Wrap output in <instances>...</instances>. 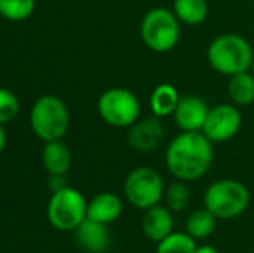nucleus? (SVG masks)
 I'll return each mask as SVG.
<instances>
[{
	"instance_id": "f257e3e1",
	"label": "nucleus",
	"mask_w": 254,
	"mask_h": 253,
	"mask_svg": "<svg viewBox=\"0 0 254 253\" xmlns=\"http://www.w3.org/2000/svg\"><path fill=\"white\" fill-rule=\"evenodd\" d=\"M213 155V142L202 132H182L168 144L164 158L171 175L192 182L209 172Z\"/></svg>"
},
{
	"instance_id": "f03ea898",
	"label": "nucleus",
	"mask_w": 254,
	"mask_h": 253,
	"mask_svg": "<svg viewBox=\"0 0 254 253\" xmlns=\"http://www.w3.org/2000/svg\"><path fill=\"white\" fill-rule=\"evenodd\" d=\"M207 63L214 71L227 77L251 71L254 52L248 38L237 33L218 35L207 45Z\"/></svg>"
},
{
	"instance_id": "7ed1b4c3",
	"label": "nucleus",
	"mask_w": 254,
	"mask_h": 253,
	"mask_svg": "<svg viewBox=\"0 0 254 253\" xmlns=\"http://www.w3.org/2000/svg\"><path fill=\"white\" fill-rule=\"evenodd\" d=\"M182 23L173 10L166 7H152L140 23V38L152 52L164 54L173 51L180 42Z\"/></svg>"
},
{
	"instance_id": "20e7f679",
	"label": "nucleus",
	"mask_w": 254,
	"mask_h": 253,
	"mask_svg": "<svg viewBox=\"0 0 254 253\" xmlns=\"http://www.w3.org/2000/svg\"><path fill=\"white\" fill-rule=\"evenodd\" d=\"M251 203V192L242 182L221 179L213 182L204 192V208L218 220H232L241 217Z\"/></svg>"
},
{
	"instance_id": "39448f33",
	"label": "nucleus",
	"mask_w": 254,
	"mask_h": 253,
	"mask_svg": "<svg viewBox=\"0 0 254 253\" xmlns=\"http://www.w3.org/2000/svg\"><path fill=\"white\" fill-rule=\"evenodd\" d=\"M30 125L33 134L44 142L63 139L69 128V109L66 102L56 95H42L31 106Z\"/></svg>"
},
{
	"instance_id": "423d86ee",
	"label": "nucleus",
	"mask_w": 254,
	"mask_h": 253,
	"mask_svg": "<svg viewBox=\"0 0 254 253\" xmlns=\"http://www.w3.org/2000/svg\"><path fill=\"white\" fill-rule=\"evenodd\" d=\"M88 203L74 187L63 186L52 194L47 205V219L57 231H74L87 219Z\"/></svg>"
},
{
	"instance_id": "0eeeda50",
	"label": "nucleus",
	"mask_w": 254,
	"mask_h": 253,
	"mask_svg": "<svg viewBox=\"0 0 254 253\" xmlns=\"http://www.w3.org/2000/svg\"><path fill=\"white\" fill-rule=\"evenodd\" d=\"M97 111L107 125L118 128H130L140 120V101L128 88H107L99 97Z\"/></svg>"
},
{
	"instance_id": "6e6552de",
	"label": "nucleus",
	"mask_w": 254,
	"mask_h": 253,
	"mask_svg": "<svg viewBox=\"0 0 254 253\" xmlns=\"http://www.w3.org/2000/svg\"><path fill=\"white\" fill-rule=\"evenodd\" d=\"M125 196L127 199L140 210H149L159 205L164 198V180L157 170L151 167H137L125 179Z\"/></svg>"
},
{
	"instance_id": "1a4fd4ad",
	"label": "nucleus",
	"mask_w": 254,
	"mask_h": 253,
	"mask_svg": "<svg viewBox=\"0 0 254 253\" xmlns=\"http://www.w3.org/2000/svg\"><path fill=\"white\" fill-rule=\"evenodd\" d=\"M242 127V115L235 104H218L209 109L204 122L202 134L211 142H225L239 134Z\"/></svg>"
},
{
	"instance_id": "9d476101",
	"label": "nucleus",
	"mask_w": 254,
	"mask_h": 253,
	"mask_svg": "<svg viewBox=\"0 0 254 253\" xmlns=\"http://www.w3.org/2000/svg\"><path fill=\"white\" fill-rule=\"evenodd\" d=\"M209 109L207 102L199 95H184L173 116L182 132H201Z\"/></svg>"
},
{
	"instance_id": "9b49d317",
	"label": "nucleus",
	"mask_w": 254,
	"mask_h": 253,
	"mask_svg": "<svg viewBox=\"0 0 254 253\" xmlns=\"http://www.w3.org/2000/svg\"><path fill=\"white\" fill-rule=\"evenodd\" d=\"M164 137V127L157 116L135 122L128 130V144L142 153L154 151Z\"/></svg>"
},
{
	"instance_id": "f8f14e48",
	"label": "nucleus",
	"mask_w": 254,
	"mask_h": 253,
	"mask_svg": "<svg viewBox=\"0 0 254 253\" xmlns=\"http://www.w3.org/2000/svg\"><path fill=\"white\" fill-rule=\"evenodd\" d=\"M73 233L74 238H76V243L83 250L90 253H104L109 248L111 233L106 224L102 222H97V220H92L87 217Z\"/></svg>"
},
{
	"instance_id": "ddd939ff",
	"label": "nucleus",
	"mask_w": 254,
	"mask_h": 253,
	"mask_svg": "<svg viewBox=\"0 0 254 253\" xmlns=\"http://www.w3.org/2000/svg\"><path fill=\"white\" fill-rule=\"evenodd\" d=\"M142 231L145 238L159 243L168 234L173 233V215L168 206L156 205L152 208L145 210L144 219H142Z\"/></svg>"
},
{
	"instance_id": "4468645a",
	"label": "nucleus",
	"mask_w": 254,
	"mask_h": 253,
	"mask_svg": "<svg viewBox=\"0 0 254 253\" xmlns=\"http://www.w3.org/2000/svg\"><path fill=\"white\" fill-rule=\"evenodd\" d=\"M121 213H123V201L114 192H101L92 201H88L87 217L106 226L120 219Z\"/></svg>"
},
{
	"instance_id": "2eb2a0df",
	"label": "nucleus",
	"mask_w": 254,
	"mask_h": 253,
	"mask_svg": "<svg viewBox=\"0 0 254 253\" xmlns=\"http://www.w3.org/2000/svg\"><path fill=\"white\" fill-rule=\"evenodd\" d=\"M71 151L63 141L45 142L42 151V163L52 177H63L71 167Z\"/></svg>"
},
{
	"instance_id": "dca6fc26",
	"label": "nucleus",
	"mask_w": 254,
	"mask_h": 253,
	"mask_svg": "<svg viewBox=\"0 0 254 253\" xmlns=\"http://www.w3.org/2000/svg\"><path fill=\"white\" fill-rule=\"evenodd\" d=\"M182 95L177 90V87L171 84H159L152 90L149 104H151V111L157 118H164L175 113L178 102H180Z\"/></svg>"
},
{
	"instance_id": "f3484780",
	"label": "nucleus",
	"mask_w": 254,
	"mask_h": 253,
	"mask_svg": "<svg viewBox=\"0 0 254 253\" xmlns=\"http://www.w3.org/2000/svg\"><path fill=\"white\" fill-rule=\"evenodd\" d=\"M173 12L182 24L199 26L207 19V0H173Z\"/></svg>"
},
{
	"instance_id": "a211bd4d",
	"label": "nucleus",
	"mask_w": 254,
	"mask_h": 253,
	"mask_svg": "<svg viewBox=\"0 0 254 253\" xmlns=\"http://www.w3.org/2000/svg\"><path fill=\"white\" fill-rule=\"evenodd\" d=\"M228 95L232 104L235 106H251L254 102V75L251 71H244L230 77L228 82Z\"/></svg>"
},
{
	"instance_id": "6ab92c4d",
	"label": "nucleus",
	"mask_w": 254,
	"mask_h": 253,
	"mask_svg": "<svg viewBox=\"0 0 254 253\" xmlns=\"http://www.w3.org/2000/svg\"><path fill=\"white\" fill-rule=\"evenodd\" d=\"M216 217L206 208L195 210L189 215L185 227H187V233L190 234L194 240H206L216 229Z\"/></svg>"
},
{
	"instance_id": "aec40b11",
	"label": "nucleus",
	"mask_w": 254,
	"mask_h": 253,
	"mask_svg": "<svg viewBox=\"0 0 254 253\" xmlns=\"http://www.w3.org/2000/svg\"><path fill=\"white\" fill-rule=\"evenodd\" d=\"M197 250V240L185 233H171L157 243V253H195Z\"/></svg>"
},
{
	"instance_id": "412c9836",
	"label": "nucleus",
	"mask_w": 254,
	"mask_h": 253,
	"mask_svg": "<svg viewBox=\"0 0 254 253\" xmlns=\"http://www.w3.org/2000/svg\"><path fill=\"white\" fill-rule=\"evenodd\" d=\"M37 0H0V16L9 21H24L35 12Z\"/></svg>"
},
{
	"instance_id": "4be33fe9",
	"label": "nucleus",
	"mask_w": 254,
	"mask_h": 253,
	"mask_svg": "<svg viewBox=\"0 0 254 253\" xmlns=\"http://www.w3.org/2000/svg\"><path fill=\"white\" fill-rule=\"evenodd\" d=\"M164 201L171 212H182L190 201V189L184 180H175L164 191Z\"/></svg>"
},
{
	"instance_id": "5701e85b",
	"label": "nucleus",
	"mask_w": 254,
	"mask_h": 253,
	"mask_svg": "<svg viewBox=\"0 0 254 253\" xmlns=\"http://www.w3.org/2000/svg\"><path fill=\"white\" fill-rule=\"evenodd\" d=\"M19 113V99L9 90L0 87V123H9Z\"/></svg>"
},
{
	"instance_id": "b1692460",
	"label": "nucleus",
	"mask_w": 254,
	"mask_h": 253,
	"mask_svg": "<svg viewBox=\"0 0 254 253\" xmlns=\"http://www.w3.org/2000/svg\"><path fill=\"white\" fill-rule=\"evenodd\" d=\"M195 253H218V250L211 245H201V247H197Z\"/></svg>"
},
{
	"instance_id": "393cba45",
	"label": "nucleus",
	"mask_w": 254,
	"mask_h": 253,
	"mask_svg": "<svg viewBox=\"0 0 254 253\" xmlns=\"http://www.w3.org/2000/svg\"><path fill=\"white\" fill-rule=\"evenodd\" d=\"M5 142H7V135H5V130H3L2 123H0V153L5 148Z\"/></svg>"
},
{
	"instance_id": "a878e982",
	"label": "nucleus",
	"mask_w": 254,
	"mask_h": 253,
	"mask_svg": "<svg viewBox=\"0 0 254 253\" xmlns=\"http://www.w3.org/2000/svg\"><path fill=\"white\" fill-rule=\"evenodd\" d=\"M251 73L254 75V61H253V66H251Z\"/></svg>"
}]
</instances>
